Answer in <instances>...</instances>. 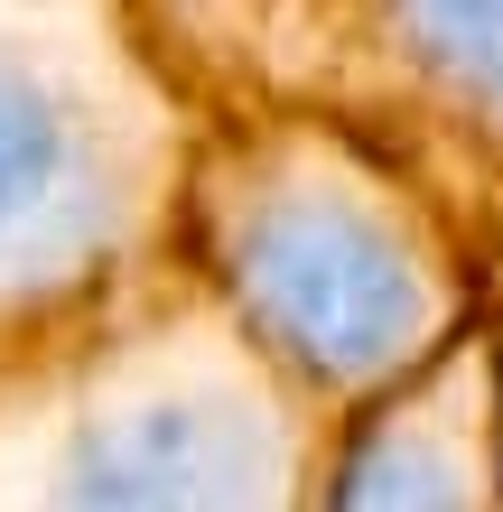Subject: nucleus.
<instances>
[{
  "label": "nucleus",
  "mask_w": 503,
  "mask_h": 512,
  "mask_svg": "<svg viewBox=\"0 0 503 512\" xmlns=\"http://www.w3.org/2000/svg\"><path fill=\"white\" fill-rule=\"evenodd\" d=\"M75 494L112 503H177V494H233V438L196 410H140L75 466Z\"/></svg>",
  "instance_id": "obj_3"
},
{
  "label": "nucleus",
  "mask_w": 503,
  "mask_h": 512,
  "mask_svg": "<svg viewBox=\"0 0 503 512\" xmlns=\"http://www.w3.org/2000/svg\"><path fill=\"white\" fill-rule=\"evenodd\" d=\"M410 38L438 56V75L503 103V0H410Z\"/></svg>",
  "instance_id": "obj_4"
},
{
  "label": "nucleus",
  "mask_w": 503,
  "mask_h": 512,
  "mask_svg": "<svg viewBox=\"0 0 503 512\" xmlns=\"http://www.w3.org/2000/svg\"><path fill=\"white\" fill-rule=\"evenodd\" d=\"M252 298L271 317V336H289L327 373H364L382 354H401L429 317L410 261L382 233H364L354 215H336V205H289V215L261 224Z\"/></svg>",
  "instance_id": "obj_1"
},
{
  "label": "nucleus",
  "mask_w": 503,
  "mask_h": 512,
  "mask_svg": "<svg viewBox=\"0 0 503 512\" xmlns=\"http://www.w3.org/2000/svg\"><path fill=\"white\" fill-rule=\"evenodd\" d=\"M84 205V131L56 84L0 56V243H38Z\"/></svg>",
  "instance_id": "obj_2"
}]
</instances>
